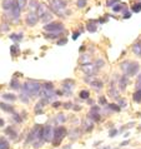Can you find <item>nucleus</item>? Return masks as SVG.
Returning <instances> with one entry per match:
<instances>
[{"label": "nucleus", "mask_w": 141, "mask_h": 149, "mask_svg": "<svg viewBox=\"0 0 141 149\" xmlns=\"http://www.w3.org/2000/svg\"><path fill=\"white\" fill-rule=\"evenodd\" d=\"M48 3H49V8L51 9L53 13H55L60 18H66L70 14L66 0H48Z\"/></svg>", "instance_id": "1"}, {"label": "nucleus", "mask_w": 141, "mask_h": 149, "mask_svg": "<svg viewBox=\"0 0 141 149\" xmlns=\"http://www.w3.org/2000/svg\"><path fill=\"white\" fill-rule=\"evenodd\" d=\"M21 90H23V93L26 94L29 98L39 97L40 92H41V83L38 81V80H31V79H29V80H26V81L21 85Z\"/></svg>", "instance_id": "2"}, {"label": "nucleus", "mask_w": 141, "mask_h": 149, "mask_svg": "<svg viewBox=\"0 0 141 149\" xmlns=\"http://www.w3.org/2000/svg\"><path fill=\"white\" fill-rule=\"evenodd\" d=\"M65 136H68V129L65 127L60 125V127H56L54 128V139H53V146L54 147H59L63 139Z\"/></svg>", "instance_id": "3"}, {"label": "nucleus", "mask_w": 141, "mask_h": 149, "mask_svg": "<svg viewBox=\"0 0 141 149\" xmlns=\"http://www.w3.org/2000/svg\"><path fill=\"white\" fill-rule=\"evenodd\" d=\"M36 14H38L39 19L43 20L44 23H48V22H50V20L53 19V13H51L50 8H49L48 5H45V4H43V3L39 4V8H38V10H36Z\"/></svg>", "instance_id": "4"}, {"label": "nucleus", "mask_w": 141, "mask_h": 149, "mask_svg": "<svg viewBox=\"0 0 141 149\" xmlns=\"http://www.w3.org/2000/svg\"><path fill=\"white\" fill-rule=\"evenodd\" d=\"M44 30L48 33H56V31H64V24L61 22H50L44 25Z\"/></svg>", "instance_id": "5"}, {"label": "nucleus", "mask_w": 141, "mask_h": 149, "mask_svg": "<svg viewBox=\"0 0 141 149\" xmlns=\"http://www.w3.org/2000/svg\"><path fill=\"white\" fill-rule=\"evenodd\" d=\"M43 135H44V142L48 143H53L54 139V128L51 125H45L43 128Z\"/></svg>", "instance_id": "6"}, {"label": "nucleus", "mask_w": 141, "mask_h": 149, "mask_svg": "<svg viewBox=\"0 0 141 149\" xmlns=\"http://www.w3.org/2000/svg\"><path fill=\"white\" fill-rule=\"evenodd\" d=\"M81 70L86 74V75H94V74H96L97 68H96V65H95V64L86 63V64L81 65Z\"/></svg>", "instance_id": "7"}, {"label": "nucleus", "mask_w": 141, "mask_h": 149, "mask_svg": "<svg viewBox=\"0 0 141 149\" xmlns=\"http://www.w3.org/2000/svg\"><path fill=\"white\" fill-rule=\"evenodd\" d=\"M100 108L99 107H91V109H90V113L88 114V117L91 119L93 122H100V119H101V115H100Z\"/></svg>", "instance_id": "8"}, {"label": "nucleus", "mask_w": 141, "mask_h": 149, "mask_svg": "<svg viewBox=\"0 0 141 149\" xmlns=\"http://www.w3.org/2000/svg\"><path fill=\"white\" fill-rule=\"evenodd\" d=\"M139 70H140V64L136 63V61H131V64H130V67H129L127 72L125 73V75H127V77H135L136 74L139 73Z\"/></svg>", "instance_id": "9"}, {"label": "nucleus", "mask_w": 141, "mask_h": 149, "mask_svg": "<svg viewBox=\"0 0 141 149\" xmlns=\"http://www.w3.org/2000/svg\"><path fill=\"white\" fill-rule=\"evenodd\" d=\"M39 20L40 19H39V16L36 13H29L26 15V18H25V22H26V24L29 26H35Z\"/></svg>", "instance_id": "10"}, {"label": "nucleus", "mask_w": 141, "mask_h": 149, "mask_svg": "<svg viewBox=\"0 0 141 149\" xmlns=\"http://www.w3.org/2000/svg\"><path fill=\"white\" fill-rule=\"evenodd\" d=\"M74 85H75V81L71 80V79H66L64 83H63V88H64V94L65 95H69L71 94V90L74 88Z\"/></svg>", "instance_id": "11"}, {"label": "nucleus", "mask_w": 141, "mask_h": 149, "mask_svg": "<svg viewBox=\"0 0 141 149\" xmlns=\"http://www.w3.org/2000/svg\"><path fill=\"white\" fill-rule=\"evenodd\" d=\"M94 123L89 117H86L84 120H82V129H84V132H86V133H89V132H91L94 129Z\"/></svg>", "instance_id": "12"}, {"label": "nucleus", "mask_w": 141, "mask_h": 149, "mask_svg": "<svg viewBox=\"0 0 141 149\" xmlns=\"http://www.w3.org/2000/svg\"><path fill=\"white\" fill-rule=\"evenodd\" d=\"M127 84H129V77L124 74L122 77H120L119 79V88L121 92H125V89L127 88Z\"/></svg>", "instance_id": "13"}, {"label": "nucleus", "mask_w": 141, "mask_h": 149, "mask_svg": "<svg viewBox=\"0 0 141 149\" xmlns=\"http://www.w3.org/2000/svg\"><path fill=\"white\" fill-rule=\"evenodd\" d=\"M39 1L38 0H30L28 4V9H29V13H36V10H38L39 8Z\"/></svg>", "instance_id": "14"}, {"label": "nucleus", "mask_w": 141, "mask_h": 149, "mask_svg": "<svg viewBox=\"0 0 141 149\" xmlns=\"http://www.w3.org/2000/svg\"><path fill=\"white\" fill-rule=\"evenodd\" d=\"M0 109H3L4 111H6V113H10V114H14L15 113V109L13 105L10 104H6V103H0Z\"/></svg>", "instance_id": "15"}, {"label": "nucleus", "mask_w": 141, "mask_h": 149, "mask_svg": "<svg viewBox=\"0 0 141 149\" xmlns=\"http://www.w3.org/2000/svg\"><path fill=\"white\" fill-rule=\"evenodd\" d=\"M90 85H91V88H94L95 90H101L104 88V83L101 80H99V79H93V81L90 83Z\"/></svg>", "instance_id": "16"}, {"label": "nucleus", "mask_w": 141, "mask_h": 149, "mask_svg": "<svg viewBox=\"0 0 141 149\" xmlns=\"http://www.w3.org/2000/svg\"><path fill=\"white\" fill-rule=\"evenodd\" d=\"M5 134L9 136V138H11V139H15L16 138V135H18V132H16V129L14 127H8L6 129H5Z\"/></svg>", "instance_id": "17"}, {"label": "nucleus", "mask_w": 141, "mask_h": 149, "mask_svg": "<svg viewBox=\"0 0 141 149\" xmlns=\"http://www.w3.org/2000/svg\"><path fill=\"white\" fill-rule=\"evenodd\" d=\"M13 4H14V0H4L1 6H3V9L5 11H10L11 8H13Z\"/></svg>", "instance_id": "18"}, {"label": "nucleus", "mask_w": 141, "mask_h": 149, "mask_svg": "<svg viewBox=\"0 0 141 149\" xmlns=\"http://www.w3.org/2000/svg\"><path fill=\"white\" fill-rule=\"evenodd\" d=\"M132 53H134L135 55H138L141 58V43L139 41V43H135L134 45H132Z\"/></svg>", "instance_id": "19"}, {"label": "nucleus", "mask_w": 141, "mask_h": 149, "mask_svg": "<svg viewBox=\"0 0 141 149\" xmlns=\"http://www.w3.org/2000/svg\"><path fill=\"white\" fill-rule=\"evenodd\" d=\"M10 88L11 89H14V90H19V89H21V85H20V81L16 79V78H13L10 81Z\"/></svg>", "instance_id": "20"}, {"label": "nucleus", "mask_w": 141, "mask_h": 149, "mask_svg": "<svg viewBox=\"0 0 141 149\" xmlns=\"http://www.w3.org/2000/svg\"><path fill=\"white\" fill-rule=\"evenodd\" d=\"M61 34H63V31H56V33H46L45 34V38L46 39H57L60 38Z\"/></svg>", "instance_id": "21"}, {"label": "nucleus", "mask_w": 141, "mask_h": 149, "mask_svg": "<svg viewBox=\"0 0 141 149\" xmlns=\"http://www.w3.org/2000/svg\"><path fill=\"white\" fill-rule=\"evenodd\" d=\"M0 149H10L9 142L4 136H0Z\"/></svg>", "instance_id": "22"}, {"label": "nucleus", "mask_w": 141, "mask_h": 149, "mask_svg": "<svg viewBox=\"0 0 141 149\" xmlns=\"http://www.w3.org/2000/svg\"><path fill=\"white\" fill-rule=\"evenodd\" d=\"M109 95H110L111 98H118V95H119L118 90H116L115 85H114V83H111V85H110V88H109Z\"/></svg>", "instance_id": "23"}, {"label": "nucleus", "mask_w": 141, "mask_h": 149, "mask_svg": "<svg viewBox=\"0 0 141 149\" xmlns=\"http://www.w3.org/2000/svg\"><path fill=\"white\" fill-rule=\"evenodd\" d=\"M86 29H88L90 33H95V31H96V29H97L96 22H89L88 24H86Z\"/></svg>", "instance_id": "24"}, {"label": "nucleus", "mask_w": 141, "mask_h": 149, "mask_svg": "<svg viewBox=\"0 0 141 149\" xmlns=\"http://www.w3.org/2000/svg\"><path fill=\"white\" fill-rule=\"evenodd\" d=\"M130 64H131V60H125V61H122V63L120 64V69L124 72V74L127 72V69H129V67H130Z\"/></svg>", "instance_id": "25"}, {"label": "nucleus", "mask_w": 141, "mask_h": 149, "mask_svg": "<svg viewBox=\"0 0 141 149\" xmlns=\"http://www.w3.org/2000/svg\"><path fill=\"white\" fill-rule=\"evenodd\" d=\"M16 95L15 94H11V93H5V94H3V99H5V100H9V102H14L16 100Z\"/></svg>", "instance_id": "26"}, {"label": "nucleus", "mask_w": 141, "mask_h": 149, "mask_svg": "<svg viewBox=\"0 0 141 149\" xmlns=\"http://www.w3.org/2000/svg\"><path fill=\"white\" fill-rule=\"evenodd\" d=\"M10 52H11V55H13V56L19 55V54H20V49H19V45H18V44H14V45H11V48H10Z\"/></svg>", "instance_id": "27"}, {"label": "nucleus", "mask_w": 141, "mask_h": 149, "mask_svg": "<svg viewBox=\"0 0 141 149\" xmlns=\"http://www.w3.org/2000/svg\"><path fill=\"white\" fill-rule=\"evenodd\" d=\"M41 89L44 90H54V84L51 81H45L41 84Z\"/></svg>", "instance_id": "28"}, {"label": "nucleus", "mask_w": 141, "mask_h": 149, "mask_svg": "<svg viewBox=\"0 0 141 149\" xmlns=\"http://www.w3.org/2000/svg\"><path fill=\"white\" fill-rule=\"evenodd\" d=\"M80 129H79V128H76V129H73L71 130V133H70V135H71V136H70V139H71V140H74V139H77L79 138V136H80Z\"/></svg>", "instance_id": "29"}, {"label": "nucleus", "mask_w": 141, "mask_h": 149, "mask_svg": "<svg viewBox=\"0 0 141 149\" xmlns=\"http://www.w3.org/2000/svg\"><path fill=\"white\" fill-rule=\"evenodd\" d=\"M79 97H80V99L86 100V99H89V97H90V92L89 90H81V92L79 93Z\"/></svg>", "instance_id": "30"}, {"label": "nucleus", "mask_w": 141, "mask_h": 149, "mask_svg": "<svg viewBox=\"0 0 141 149\" xmlns=\"http://www.w3.org/2000/svg\"><path fill=\"white\" fill-rule=\"evenodd\" d=\"M135 103H141V90H136L134 93V97H132Z\"/></svg>", "instance_id": "31"}, {"label": "nucleus", "mask_w": 141, "mask_h": 149, "mask_svg": "<svg viewBox=\"0 0 141 149\" xmlns=\"http://www.w3.org/2000/svg\"><path fill=\"white\" fill-rule=\"evenodd\" d=\"M131 10L134 13H140L141 11V3H134V5L131 6Z\"/></svg>", "instance_id": "32"}, {"label": "nucleus", "mask_w": 141, "mask_h": 149, "mask_svg": "<svg viewBox=\"0 0 141 149\" xmlns=\"http://www.w3.org/2000/svg\"><path fill=\"white\" fill-rule=\"evenodd\" d=\"M56 122H57V123H60V124H63V123L66 122V117H65L63 113L57 114V115H56Z\"/></svg>", "instance_id": "33"}, {"label": "nucleus", "mask_w": 141, "mask_h": 149, "mask_svg": "<svg viewBox=\"0 0 141 149\" xmlns=\"http://www.w3.org/2000/svg\"><path fill=\"white\" fill-rule=\"evenodd\" d=\"M86 4H88V0H77V1H76V5H77L79 9H82V8H85Z\"/></svg>", "instance_id": "34"}, {"label": "nucleus", "mask_w": 141, "mask_h": 149, "mask_svg": "<svg viewBox=\"0 0 141 149\" xmlns=\"http://www.w3.org/2000/svg\"><path fill=\"white\" fill-rule=\"evenodd\" d=\"M10 39H13L15 41H19V40L23 39V34L21 33H20V34H13V35H10Z\"/></svg>", "instance_id": "35"}, {"label": "nucleus", "mask_w": 141, "mask_h": 149, "mask_svg": "<svg viewBox=\"0 0 141 149\" xmlns=\"http://www.w3.org/2000/svg\"><path fill=\"white\" fill-rule=\"evenodd\" d=\"M95 65H96V68H97V69H101L104 65H105V61H104L102 59H97L96 61H95Z\"/></svg>", "instance_id": "36"}, {"label": "nucleus", "mask_w": 141, "mask_h": 149, "mask_svg": "<svg viewBox=\"0 0 141 149\" xmlns=\"http://www.w3.org/2000/svg\"><path fill=\"white\" fill-rule=\"evenodd\" d=\"M119 3H120V0H107V1H106V6L113 8L115 4H119Z\"/></svg>", "instance_id": "37"}, {"label": "nucleus", "mask_w": 141, "mask_h": 149, "mask_svg": "<svg viewBox=\"0 0 141 149\" xmlns=\"http://www.w3.org/2000/svg\"><path fill=\"white\" fill-rule=\"evenodd\" d=\"M16 1L19 3V5H20V8H21V10H24L26 8V5H28V0H16Z\"/></svg>", "instance_id": "38"}, {"label": "nucleus", "mask_w": 141, "mask_h": 149, "mask_svg": "<svg viewBox=\"0 0 141 149\" xmlns=\"http://www.w3.org/2000/svg\"><path fill=\"white\" fill-rule=\"evenodd\" d=\"M126 105H127V102H126V99H124V98L119 99V107H120V108H125Z\"/></svg>", "instance_id": "39"}, {"label": "nucleus", "mask_w": 141, "mask_h": 149, "mask_svg": "<svg viewBox=\"0 0 141 149\" xmlns=\"http://www.w3.org/2000/svg\"><path fill=\"white\" fill-rule=\"evenodd\" d=\"M9 24H1V26H0V31H3V33H6V31H9Z\"/></svg>", "instance_id": "40"}, {"label": "nucleus", "mask_w": 141, "mask_h": 149, "mask_svg": "<svg viewBox=\"0 0 141 149\" xmlns=\"http://www.w3.org/2000/svg\"><path fill=\"white\" fill-rule=\"evenodd\" d=\"M13 119H14L16 123H21V122H23V118L20 117L18 113H14V114H13Z\"/></svg>", "instance_id": "41"}, {"label": "nucleus", "mask_w": 141, "mask_h": 149, "mask_svg": "<svg viewBox=\"0 0 141 149\" xmlns=\"http://www.w3.org/2000/svg\"><path fill=\"white\" fill-rule=\"evenodd\" d=\"M124 6H125L124 4H120V3H119V4H116V5H114V6H113V10H114V11H120Z\"/></svg>", "instance_id": "42"}, {"label": "nucleus", "mask_w": 141, "mask_h": 149, "mask_svg": "<svg viewBox=\"0 0 141 149\" xmlns=\"http://www.w3.org/2000/svg\"><path fill=\"white\" fill-rule=\"evenodd\" d=\"M109 108L111 109V110H115V111H120V107H119V104H109Z\"/></svg>", "instance_id": "43"}, {"label": "nucleus", "mask_w": 141, "mask_h": 149, "mask_svg": "<svg viewBox=\"0 0 141 149\" xmlns=\"http://www.w3.org/2000/svg\"><path fill=\"white\" fill-rule=\"evenodd\" d=\"M20 99H21L23 103H29V97H28L26 94H24V93L20 94Z\"/></svg>", "instance_id": "44"}, {"label": "nucleus", "mask_w": 141, "mask_h": 149, "mask_svg": "<svg viewBox=\"0 0 141 149\" xmlns=\"http://www.w3.org/2000/svg\"><path fill=\"white\" fill-rule=\"evenodd\" d=\"M66 43H68V39H66V38H61L60 40H57V41H56V44H57V45H60V47H63V45H65Z\"/></svg>", "instance_id": "45"}, {"label": "nucleus", "mask_w": 141, "mask_h": 149, "mask_svg": "<svg viewBox=\"0 0 141 149\" xmlns=\"http://www.w3.org/2000/svg\"><path fill=\"white\" fill-rule=\"evenodd\" d=\"M99 103H100V105H107V99L105 97H100L99 98Z\"/></svg>", "instance_id": "46"}, {"label": "nucleus", "mask_w": 141, "mask_h": 149, "mask_svg": "<svg viewBox=\"0 0 141 149\" xmlns=\"http://www.w3.org/2000/svg\"><path fill=\"white\" fill-rule=\"evenodd\" d=\"M89 56H86V55H81L80 56V61H81V63L82 64H86V63H89Z\"/></svg>", "instance_id": "47"}, {"label": "nucleus", "mask_w": 141, "mask_h": 149, "mask_svg": "<svg viewBox=\"0 0 141 149\" xmlns=\"http://www.w3.org/2000/svg\"><path fill=\"white\" fill-rule=\"evenodd\" d=\"M63 107H64L65 109H73L74 104H73V103H70V102H68V103H64V104H63Z\"/></svg>", "instance_id": "48"}, {"label": "nucleus", "mask_w": 141, "mask_h": 149, "mask_svg": "<svg viewBox=\"0 0 141 149\" xmlns=\"http://www.w3.org/2000/svg\"><path fill=\"white\" fill-rule=\"evenodd\" d=\"M79 35H80V31H73V39L76 40L79 38Z\"/></svg>", "instance_id": "49"}, {"label": "nucleus", "mask_w": 141, "mask_h": 149, "mask_svg": "<svg viewBox=\"0 0 141 149\" xmlns=\"http://www.w3.org/2000/svg\"><path fill=\"white\" fill-rule=\"evenodd\" d=\"M109 134H110V136H111V138H113V136H115L116 134H118V130H116V129H111Z\"/></svg>", "instance_id": "50"}, {"label": "nucleus", "mask_w": 141, "mask_h": 149, "mask_svg": "<svg viewBox=\"0 0 141 149\" xmlns=\"http://www.w3.org/2000/svg\"><path fill=\"white\" fill-rule=\"evenodd\" d=\"M60 105H61V103H60V102H54L51 107H53V108H59Z\"/></svg>", "instance_id": "51"}, {"label": "nucleus", "mask_w": 141, "mask_h": 149, "mask_svg": "<svg viewBox=\"0 0 141 149\" xmlns=\"http://www.w3.org/2000/svg\"><path fill=\"white\" fill-rule=\"evenodd\" d=\"M131 16V13L130 11H126V13H124V19H129Z\"/></svg>", "instance_id": "52"}, {"label": "nucleus", "mask_w": 141, "mask_h": 149, "mask_svg": "<svg viewBox=\"0 0 141 149\" xmlns=\"http://www.w3.org/2000/svg\"><path fill=\"white\" fill-rule=\"evenodd\" d=\"M73 109H74V110H81V107H77V105H74V107H73Z\"/></svg>", "instance_id": "53"}, {"label": "nucleus", "mask_w": 141, "mask_h": 149, "mask_svg": "<svg viewBox=\"0 0 141 149\" xmlns=\"http://www.w3.org/2000/svg\"><path fill=\"white\" fill-rule=\"evenodd\" d=\"M127 144H129V140H125V142H122L121 144H120V146H121V147H125V146H127Z\"/></svg>", "instance_id": "54"}, {"label": "nucleus", "mask_w": 141, "mask_h": 149, "mask_svg": "<svg viewBox=\"0 0 141 149\" xmlns=\"http://www.w3.org/2000/svg\"><path fill=\"white\" fill-rule=\"evenodd\" d=\"M4 124H5V122H4V119H1V118H0V128H1V127H4Z\"/></svg>", "instance_id": "55"}]
</instances>
